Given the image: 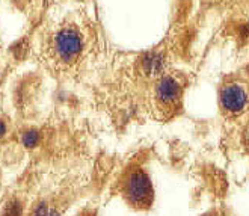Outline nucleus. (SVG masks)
<instances>
[{
	"label": "nucleus",
	"instance_id": "1",
	"mask_svg": "<svg viewBox=\"0 0 249 216\" xmlns=\"http://www.w3.org/2000/svg\"><path fill=\"white\" fill-rule=\"evenodd\" d=\"M124 192L130 199V203H133L135 206H148L153 199L151 181L148 176L141 169L131 171L128 174L124 186Z\"/></svg>",
	"mask_w": 249,
	"mask_h": 216
},
{
	"label": "nucleus",
	"instance_id": "2",
	"mask_svg": "<svg viewBox=\"0 0 249 216\" xmlns=\"http://www.w3.org/2000/svg\"><path fill=\"white\" fill-rule=\"evenodd\" d=\"M82 47H83L82 36L79 35L77 31H74V29H68V27L62 29L61 32H57V35L54 38L56 53L65 62L76 59L79 53L82 52Z\"/></svg>",
	"mask_w": 249,
	"mask_h": 216
},
{
	"label": "nucleus",
	"instance_id": "3",
	"mask_svg": "<svg viewBox=\"0 0 249 216\" xmlns=\"http://www.w3.org/2000/svg\"><path fill=\"white\" fill-rule=\"evenodd\" d=\"M222 108L231 113H239L246 106V92L239 85H230L221 92Z\"/></svg>",
	"mask_w": 249,
	"mask_h": 216
},
{
	"label": "nucleus",
	"instance_id": "4",
	"mask_svg": "<svg viewBox=\"0 0 249 216\" xmlns=\"http://www.w3.org/2000/svg\"><path fill=\"white\" fill-rule=\"evenodd\" d=\"M180 94H181V88H180L178 82L174 77L168 76V77L162 79V82H160L157 86V98L165 105L175 103L178 100Z\"/></svg>",
	"mask_w": 249,
	"mask_h": 216
},
{
	"label": "nucleus",
	"instance_id": "5",
	"mask_svg": "<svg viewBox=\"0 0 249 216\" xmlns=\"http://www.w3.org/2000/svg\"><path fill=\"white\" fill-rule=\"evenodd\" d=\"M142 70L146 76H156L163 70V57L159 53H148L142 59Z\"/></svg>",
	"mask_w": 249,
	"mask_h": 216
},
{
	"label": "nucleus",
	"instance_id": "6",
	"mask_svg": "<svg viewBox=\"0 0 249 216\" xmlns=\"http://www.w3.org/2000/svg\"><path fill=\"white\" fill-rule=\"evenodd\" d=\"M23 212H24L23 201L17 197H12L11 199L6 201L0 216H23Z\"/></svg>",
	"mask_w": 249,
	"mask_h": 216
},
{
	"label": "nucleus",
	"instance_id": "7",
	"mask_svg": "<svg viewBox=\"0 0 249 216\" xmlns=\"http://www.w3.org/2000/svg\"><path fill=\"white\" fill-rule=\"evenodd\" d=\"M31 216H59V210L56 207L49 206L47 203H41V204L35 206Z\"/></svg>",
	"mask_w": 249,
	"mask_h": 216
},
{
	"label": "nucleus",
	"instance_id": "8",
	"mask_svg": "<svg viewBox=\"0 0 249 216\" xmlns=\"http://www.w3.org/2000/svg\"><path fill=\"white\" fill-rule=\"evenodd\" d=\"M38 142H39V133L36 130H29L23 135V144L29 148L36 147Z\"/></svg>",
	"mask_w": 249,
	"mask_h": 216
},
{
	"label": "nucleus",
	"instance_id": "9",
	"mask_svg": "<svg viewBox=\"0 0 249 216\" xmlns=\"http://www.w3.org/2000/svg\"><path fill=\"white\" fill-rule=\"evenodd\" d=\"M12 53L14 56H16V59H23L26 52H27V44H26V41H18L16 46H12Z\"/></svg>",
	"mask_w": 249,
	"mask_h": 216
},
{
	"label": "nucleus",
	"instance_id": "10",
	"mask_svg": "<svg viewBox=\"0 0 249 216\" xmlns=\"http://www.w3.org/2000/svg\"><path fill=\"white\" fill-rule=\"evenodd\" d=\"M6 135V123L3 120H0V139Z\"/></svg>",
	"mask_w": 249,
	"mask_h": 216
}]
</instances>
